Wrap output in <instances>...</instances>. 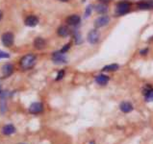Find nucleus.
<instances>
[{"label": "nucleus", "instance_id": "obj_1", "mask_svg": "<svg viewBox=\"0 0 153 144\" xmlns=\"http://www.w3.org/2000/svg\"><path fill=\"white\" fill-rule=\"evenodd\" d=\"M36 62H37V58L35 55L27 54L24 57H22V59L20 60V66L24 70L31 69L36 64Z\"/></svg>", "mask_w": 153, "mask_h": 144}, {"label": "nucleus", "instance_id": "obj_2", "mask_svg": "<svg viewBox=\"0 0 153 144\" xmlns=\"http://www.w3.org/2000/svg\"><path fill=\"white\" fill-rule=\"evenodd\" d=\"M130 11V4L128 2H120L116 8V14L118 15H123Z\"/></svg>", "mask_w": 153, "mask_h": 144}, {"label": "nucleus", "instance_id": "obj_3", "mask_svg": "<svg viewBox=\"0 0 153 144\" xmlns=\"http://www.w3.org/2000/svg\"><path fill=\"white\" fill-rule=\"evenodd\" d=\"M142 94L144 95L146 102H152L153 101V88L149 84L144 86V88H142Z\"/></svg>", "mask_w": 153, "mask_h": 144}, {"label": "nucleus", "instance_id": "obj_4", "mask_svg": "<svg viewBox=\"0 0 153 144\" xmlns=\"http://www.w3.org/2000/svg\"><path fill=\"white\" fill-rule=\"evenodd\" d=\"M52 60H53V62L55 64H65L67 62V57L65 56L64 53H62L61 51L59 52H55L52 55Z\"/></svg>", "mask_w": 153, "mask_h": 144}, {"label": "nucleus", "instance_id": "obj_5", "mask_svg": "<svg viewBox=\"0 0 153 144\" xmlns=\"http://www.w3.org/2000/svg\"><path fill=\"white\" fill-rule=\"evenodd\" d=\"M1 40L5 46H12L13 43H14V35L12 33H5L1 36Z\"/></svg>", "mask_w": 153, "mask_h": 144}, {"label": "nucleus", "instance_id": "obj_6", "mask_svg": "<svg viewBox=\"0 0 153 144\" xmlns=\"http://www.w3.org/2000/svg\"><path fill=\"white\" fill-rule=\"evenodd\" d=\"M43 111V105L41 103V102H36V103H33L29 108V111L33 114H38L41 113V111Z\"/></svg>", "mask_w": 153, "mask_h": 144}, {"label": "nucleus", "instance_id": "obj_7", "mask_svg": "<svg viewBox=\"0 0 153 144\" xmlns=\"http://www.w3.org/2000/svg\"><path fill=\"white\" fill-rule=\"evenodd\" d=\"M87 40L91 44H96L99 40V33L97 32V30H92L88 34Z\"/></svg>", "mask_w": 153, "mask_h": 144}, {"label": "nucleus", "instance_id": "obj_8", "mask_svg": "<svg viewBox=\"0 0 153 144\" xmlns=\"http://www.w3.org/2000/svg\"><path fill=\"white\" fill-rule=\"evenodd\" d=\"M110 22V18L107 15H102V17H99L96 20V27L100 28V27H103V26H106L108 23Z\"/></svg>", "mask_w": 153, "mask_h": 144}, {"label": "nucleus", "instance_id": "obj_9", "mask_svg": "<svg viewBox=\"0 0 153 144\" xmlns=\"http://www.w3.org/2000/svg\"><path fill=\"white\" fill-rule=\"evenodd\" d=\"M81 21V18L79 15H69L67 18V22L68 23L69 25L71 26H75V25H78L79 23Z\"/></svg>", "mask_w": 153, "mask_h": 144}, {"label": "nucleus", "instance_id": "obj_10", "mask_svg": "<svg viewBox=\"0 0 153 144\" xmlns=\"http://www.w3.org/2000/svg\"><path fill=\"white\" fill-rule=\"evenodd\" d=\"M120 111L122 112H124V113H128V112H130L133 111V105L131 103H129V102H122L120 105Z\"/></svg>", "mask_w": 153, "mask_h": 144}, {"label": "nucleus", "instance_id": "obj_11", "mask_svg": "<svg viewBox=\"0 0 153 144\" xmlns=\"http://www.w3.org/2000/svg\"><path fill=\"white\" fill-rule=\"evenodd\" d=\"M13 71H14V66L10 64H6L2 66V73H3L4 77H9L10 75H12Z\"/></svg>", "mask_w": 153, "mask_h": 144}, {"label": "nucleus", "instance_id": "obj_12", "mask_svg": "<svg viewBox=\"0 0 153 144\" xmlns=\"http://www.w3.org/2000/svg\"><path fill=\"white\" fill-rule=\"evenodd\" d=\"M39 23L38 17L35 15H29V17L25 19V24L29 26V27H34Z\"/></svg>", "mask_w": 153, "mask_h": 144}, {"label": "nucleus", "instance_id": "obj_13", "mask_svg": "<svg viewBox=\"0 0 153 144\" xmlns=\"http://www.w3.org/2000/svg\"><path fill=\"white\" fill-rule=\"evenodd\" d=\"M2 133H3L5 135H13L14 133H15V128L14 125H12V124L5 125V126L2 128Z\"/></svg>", "mask_w": 153, "mask_h": 144}, {"label": "nucleus", "instance_id": "obj_14", "mask_svg": "<svg viewBox=\"0 0 153 144\" xmlns=\"http://www.w3.org/2000/svg\"><path fill=\"white\" fill-rule=\"evenodd\" d=\"M45 40H43V38H37L35 40H34V46H35L36 49H39V50H41V49H43L44 47H45Z\"/></svg>", "mask_w": 153, "mask_h": 144}, {"label": "nucleus", "instance_id": "obj_15", "mask_svg": "<svg viewBox=\"0 0 153 144\" xmlns=\"http://www.w3.org/2000/svg\"><path fill=\"white\" fill-rule=\"evenodd\" d=\"M96 82L98 84V85H101V86H105L106 84L109 82V77L106 75H98L96 77Z\"/></svg>", "mask_w": 153, "mask_h": 144}, {"label": "nucleus", "instance_id": "obj_16", "mask_svg": "<svg viewBox=\"0 0 153 144\" xmlns=\"http://www.w3.org/2000/svg\"><path fill=\"white\" fill-rule=\"evenodd\" d=\"M96 11L100 15H103L108 11V6L105 3H98L96 6Z\"/></svg>", "mask_w": 153, "mask_h": 144}, {"label": "nucleus", "instance_id": "obj_17", "mask_svg": "<svg viewBox=\"0 0 153 144\" xmlns=\"http://www.w3.org/2000/svg\"><path fill=\"white\" fill-rule=\"evenodd\" d=\"M58 35L60 36H67L69 35V29H68L67 26H61V27L58 28V31H57Z\"/></svg>", "mask_w": 153, "mask_h": 144}, {"label": "nucleus", "instance_id": "obj_18", "mask_svg": "<svg viewBox=\"0 0 153 144\" xmlns=\"http://www.w3.org/2000/svg\"><path fill=\"white\" fill-rule=\"evenodd\" d=\"M120 65L117 64H108L106 66L103 67V71H115V70H118Z\"/></svg>", "mask_w": 153, "mask_h": 144}, {"label": "nucleus", "instance_id": "obj_19", "mask_svg": "<svg viewBox=\"0 0 153 144\" xmlns=\"http://www.w3.org/2000/svg\"><path fill=\"white\" fill-rule=\"evenodd\" d=\"M138 7L141 8V9H150L152 7L151 4L146 3V2H141V3L138 4Z\"/></svg>", "mask_w": 153, "mask_h": 144}, {"label": "nucleus", "instance_id": "obj_20", "mask_svg": "<svg viewBox=\"0 0 153 144\" xmlns=\"http://www.w3.org/2000/svg\"><path fill=\"white\" fill-rule=\"evenodd\" d=\"M92 10H93V6H92V5H89V6L86 8V11H85V17H89L90 15H91Z\"/></svg>", "mask_w": 153, "mask_h": 144}, {"label": "nucleus", "instance_id": "obj_21", "mask_svg": "<svg viewBox=\"0 0 153 144\" xmlns=\"http://www.w3.org/2000/svg\"><path fill=\"white\" fill-rule=\"evenodd\" d=\"M64 76H65V70H61V71H59V73H58L57 78H56V81L62 80L63 78H64Z\"/></svg>", "mask_w": 153, "mask_h": 144}, {"label": "nucleus", "instance_id": "obj_22", "mask_svg": "<svg viewBox=\"0 0 153 144\" xmlns=\"http://www.w3.org/2000/svg\"><path fill=\"white\" fill-rule=\"evenodd\" d=\"M69 48H70V43H67V45H65L64 48H62V50H61V52H62V53H65V52H67Z\"/></svg>", "mask_w": 153, "mask_h": 144}, {"label": "nucleus", "instance_id": "obj_23", "mask_svg": "<svg viewBox=\"0 0 153 144\" xmlns=\"http://www.w3.org/2000/svg\"><path fill=\"white\" fill-rule=\"evenodd\" d=\"M9 57H10L9 54L5 53V52H1V51H0V59H1V58H9Z\"/></svg>", "mask_w": 153, "mask_h": 144}, {"label": "nucleus", "instance_id": "obj_24", "mask_svg": "<svg viewBox=\"0 0 153 144\" xmlns=\"http://www.w3.org/2000/svg\"><path fill=\"white\" fill-rule=\"evenodd\" d=\"M75 40H76V43H81V36H80V35H78V36H75Z\"/></svg>", "mask_w": 153, "mask_h": 144}, {"label": "nucleus", "instance_id": "obj_25", "mask_svg": "<svg viewBox=\"0 0 153 144\" xmlns=\"http://www.w3.org/2000/svg\"><path fill=\"white\" fill-rule=\"evenodd\" d=\"M147 52H148V49H144V50H142L141 52H140V53H141L142 55H146Z\"/></svg>", "mask_w": 153, "mask_h": 144}, {"label": "nucleus", "instance_id": "obj_26", "mask_svg": "<svg viewBox=\"0 0 153 144\" xmlns=\"http://www.w3.org/2000/svg\"><path fill=\"white\" fill-rule=\"evenodd\" d=\"M101 1L104 2V3H105V2H110V1H112V0H101Z\"/></svg>", "mask_w": 153, "mask_h": 144}, {"label": "nucleus", "instance_id": "obj_27", "mask_svg": "<svg viewBox=\"0 0 153 144\" xmlns=\"http://www.w3.org/2000/svg\"><path fill=\"white\" fill-rule=\"evenodd\" d=\"M1 18H2V12L0 11V19H1Z\"/></svg>", "mask_w": 153, "mask_h": 144}, {"label": "nucleus", "instance_id": "obj_28", "mask_svg": "<svg viewBox=\"0 0 153 144\" xmlns=\"http://www.w3.org/2000/svg\"><path fill=\"white\" fill-rule=\"evenodd\" d=\"M60 1H62V2H67L68 0H60Z\"/></svg>", "mask_w": 153, "mask_h": 144}, {"label": "nucleus", "instance_id": "obj_29", "mask_svg": "<svg viewBox=\"0 0 153 144\" xmlns=\"http://www.w3.org/2000/svg\"><path fill=\"white\" fill-rule=\"evenodd\" d=\"M91 144H94V141H91Z\"/></svg>", "mask_w": 153, "mask_h": 144}, {"label": "nucleus", "instance_id": "obj_30", "mask_svg": "<svg viewBox=\"0 0 153 144\" xmlns=\"http://www.w3.org/2000/svg\"><path fill=\"white\" fill-rule=\"evenodd\" d=\"M19 144H25V143H19Z\"/></svg>", "mask_w": 153, "mask_h": 144}]
</instances>
